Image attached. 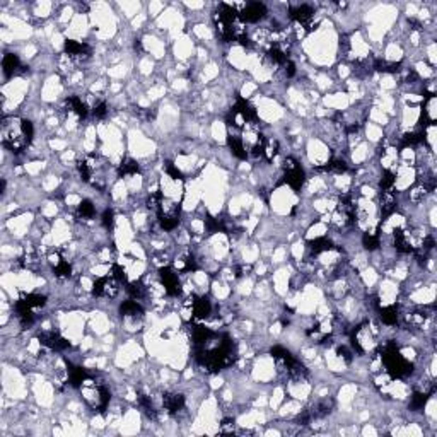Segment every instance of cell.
I'll return each mask as SVG.
<instances>
[{
  "label": "cell",
  "mask_w": 437,
  "mask_h": 437,
  "mask_svg": "<svg viewBox=\"0 0 437 437\" xmlns=\"http://www.w3.org/2000/svg\"><path fill=\"white\" fill-rule=\"evenodd\" d=\"M313 14H314V10L311 9L309 5H295V7H291V9H289V17L302 26H306L307 22L313 21Z\"/></svg>",
  "instance_id": "obj_8"
},
{
  "label": "cell",
  "mask_w": 437,
  "mask_h": 437,
  "mask_svg": "<svg viewBox=\"0 0 437 437\" xmlns=\"http://www.w3.org/2000/svg\"><path fill=\"white\" fill-rule=\"evenodd\" d=\"M362 243H364V248L369 251H374L379 248V229H376V231H367L364 234V238H362Z\"/></svg>",
  "instance_id": "obj_21"
},
{
  "label": "cell",
  "mask_w": 437,
  "mask_h": 437,
  "mask_svg": "<svg viewBox=\"0 0 437 437\" xmlns=\"http://www.w3.org/2000/svg\"><path fill=\"white\" fill-rule=\"evenodd\" d=\"M19 130H21V135L24 137V140L28 144H31L33 137H35V127H33V123L29 120H21L19 123Z\"/></svg>",
  "instance_id": "obj_29"
},
{
  "label": "cell",
  "mask_w": 437,
  "mask_h": 437,
  "mask_svg": "<svg viewBox=\"0 0 437 437\" xmlns=\"http://www.w3.org/2000/svg\"><path fill=\"white\" fill-rule=\"evenodd\" d=\"M38 340L43 347H46V349H50V350L60 352V350H65L70 347L69 340H65L60 333H55V331H41L38 335Z\"/></svg>",
  "instance_id": "obj_2"
},
{
  "label": "cell",
  "mask_w": 437,
  "mask_h": 437,
  "mask_svg": "<svg viewBox=\"0 0 437 437\" xmlns=\"http://www.w3.org/2000/svg\"><path fill=\"white\" fill-rule=\"evenodd\" d=\"M103 225L106 229H111L114 225V212L111 209L105 210V214H103Z\"/></svg>",
  "instance_id": "obj_35"
},
{
  "label": "cell",
  "mask_w": 437,
  "mask_h": 437,
  "mask_svg": "<svg viewBox=\"0 0 437 437\" xmlns=\"http://www.w3.org/2000/svg\"><path fill=\"white\" fill-rule=\"evenodd\" d=\"M266 58L275 65H285L289 60V55L285 53L279 44H273V46H270L268 50H266Z\"/></svg>",
  "instance_id": "obj_16"
},
{
  "label": "cell",
  "mask_w": 437,
  "mask_h": 437,
  "mask_svg": "<svg viewBox=\"0 0 437 437\" xmlns=\"http://www.w3.org/2000/svg\"><path fill=\"white\" fill-rule=\"evenodd\" d=\"M120 313L121 316L125 318H137V316H142L144 309L137 299H128V301H125L123 304L120 306Z\"/></svg>",
  "instance_id": "obj_12"
},
{
  "label": "cell",
  "mask_w": 437,
  "mask_h": 437,
  "mask_svg": "<svg viewBox=\"0 0 437 437\" xmlns=\"http://www.w3.org/2000/svg\"><path fill=\"white\" fill-rule=\"evenodd\" d=\"M193 304V320L195 323H200V321H205L210 318V313H212V304H210L209 297L205 295H200V297H195V301L191 302Z\"/></svg>",
  "instance_id": "obj_6"
},
{
  "label": "cell",
  "mask_w": 437,
  "mask_h": 437,
  "mask_svg": "<svg viewBox=\"0 0 437 437\" xmlns=\"http://www.w3.org/2000/svg\"><path fill=\"white\" fill-rule=\"evenodd\" d=\"M328 171H333V173H345L347 169H349V166H347V162L343 161V159H331V161L327 164Z\"/></svg>",
  "instance_id": "obj_30"
},
{
  "label": "cell",
  "mask_w": 437,
  "mask_h": 437,
  "mask_svg": "<svg viewBox=\"0 0 437 437\" xmlns=\"http://www.w3.org/2000/svg\"><path fill=\"white\" fill-rule=\"evenodd\" d=\"M89 379V374L84 367H80V365H70L69 369V381L70 384H72L73 388H79L82 386L84 383Z\"/></svg>",
  "instance_id": "obj_11"
},
{
  "label": "cell",
  "mask_w": 437,
  "mask_h": 437,
  "mask_svg": "<svg viewBox=\"0 0 437 437\" xmlns=\"http://www.w3.org/2000/svg\"><path fill=\"white\" fill-rule=\"evenodd\" d=\"M96 214V209L94 205H92L91 200H82V202L79 203V207H77V217L79 218H84V220H87V218H92Z\"/></svg>",
  "instance_id": "obj_22"
},
{
  "label": "cell",
  "mask_w": 437,
  "mask_h": 437,
  "mask_svg": "<svg viewBox=\"0 0 437 437\" xmlns=\"http://www.w3.org/2000/svg\"><path fill=\"white\" fill-rule=\"evenodd\" d=\"M277 152H279V142H277V140L266 139L265 147H263V157H265L266 161H272V159L277 155Z\"/></svg>",
  "instance_id": "obj_28"
},
{
  "label": "cell",
  "mask_w": 437,
  "mask_h": 437,
  "mask_svg": "<svg viewBox=\"0 0 437 437\" xmlns=\"http://www.w3.org/2000/svg\"><path fill=\"white\" fill-rule=\"evenodd\" d=\"M304 180H306V175H304V169L301 168V166H297V168L291 169V171H285V176H284V181L289 184V186L292 188V190H301L302 184H304Z\"/></svg>",
  "instance_id": "obj_9"
},
{
  "label": "cell",
  "mask_w": 437,
  "mask_h": 437,
  "mask_svg": "<svg viewBox=\"0 0 437 437\" xmlns=\"http://www.w3.org/2000/svg\"><path fill=\"white\" fill-rule=\"evenodd\" d=\"M53 272H55V277H58V279H69V277L72 275V265L67 260H64V258H60V260L55 263Z\"/></svg>",
  "instance_id": "obj_23"
},
{
  "label": "cell",
  "mask_w": 437,
  "mask_h": 437,
  "mask_svg": "<svg viewBox=\"0 0 437 437\" xmlns=\"http://www.w3.org/2000/svg\"><path fill=\"white\" fill-rule=\"evenodd\" d=\"M336 354H338L340 357H342L345 362H352V352H350L349 349H347L345 345L338 347V349H336Z\"/></svg>",
  "instance_id": "obj_36"
},
{
  "label": "cell",
  "mask_w": 437,
  "mask_h": 437,
  "mask_svg": "<svg viewBox=\"0 0 437 437\" xmlns=\"http://www.w3.org/2000/svg\"><path fill=\"white\" fill-rule=\"evenodd\" d=\"M227 146L231 149V152L236 155L238 159H246L248 157V150L244 147V142L239 135H229L227 137Z\"/></svg>",
  "instance_id": "obj_13"
},
{
  "label": "cell",
  "mask_w": 437,
  "mask_h": 437,
  "mask_svg": "<svg viewBox=\"0 0 437 437\" xmlns=\"http://www.w3.org/2000/svg\"><path fill=\"white\" fill-rule=\"evenodd\" d=\"M111 277H113L118 284H127V273H125L123 266L118 265V263H114V265L111 266Z\"/></svg>",
  "instance_id": "obj_31"
},
{
  "label": "cell",
  "mask_w": 437,
  "mask_h": 437,
  "mask_svg": "<svg viewBox=\"0 0 437 437\" xmlns=\"http://www.w3.org/2000/svg\"><path fill=\"white\" fill-rule=\"evenodd\" d=\"M429 396L431 395H429L427 391H415V393L412 395V400H410V408H412L413 412L422 410L425 406V403H427Z\"/></svg>",
  "instance_id": "obj_24"
},
{
  "label": "cell",
  "mask_w": 437,
  "mask_h": 437,
  "mask_svg": "<svg viewBox=\"0 0 437 437\" xmlns=\"http://www.w3.org/2000/svg\"><path fill=\"white\" fill-rule=\"evenodd\" d=\"M379 318L381 321H383L384 325H390V327H393V325L398 323V307L396 306H386V307H379Z\"/></svg>",
  "instance_id": "obj_17"
},
{
  "label": "cell",
  "mask_w": 437,
  "mask_h": 437,
  "mask_svg": "<svg viewBox=\"0 0 437 437\" xmlns=\"http://www.w3.org/2000/svg\"><path fill=\"white\" fill-rule=\"evenodd\" d=\"M65 53L69 55L72 60H87L91 57V48L89 44L82 41H75V39H67L65 41Z\"/></svg>",
  "instance_id": "obj_5"
},
{
  "label": "cell",
  "mask_w": 437,
  "mask_h": 437,
  "mask_svg": "<svg viewBox=\"0 0 437 437\" xmlns=\"http://www.w3.org/2000/svg\"><path fill=\"white\" fill-rule=\"evenodd\" d=\"M127 292L132 295V299H142L144 295H146V285H144L142 282H128L127 284Z\"/></svg>",
  "instance_id": "obj_26"
},
{
  "label": "cell",
  "mask_w": 437,
  "mask_h": 437,
  "mask_svg": "<svg viewBox=\"0 0 437 437\" xmlns=\"http://www.w3.org/2000/svg\"><path fill=\"white\" fill-rule=\"evenodd\" d=\"M159 277H161V282L164 285V291L168 295H176L181 294V284H180V277L171 266H162L159 268Z\"/></svg>",
  "instance_id": "obj_1"
},
{
  "label": "cell",
  "mask_w": 437,
  "mask_h": 437,
  "mask_svg": "<svg viewBox=\"0 0 437 437\" xmlns=\"http://www.w3.org/2000/svg\"><path fill=\"white\" fill-rule=\"evenodd\" d=\"M166 173H168V176L173 178V180H180V181L183 180V173H181L171 161L166 162Z\"/></svg>",
  "instance_id": "obj_32"
},
{
  "label": "cell",
  "mask_w": 437,
  "mask_h": 437,
  "mask_svg": "<svg viewBox=\"0 0 437 437\" xmlns=\"http://www.w3.org/2000/svg\"><path fill=\"white\" fill-rule=\"evenodd\" d=\"M22 299H24V301L28 302V306L33 307V309H38V307H43L46 304V297L41 294H26L22 295Z\"/></svg>",
  "instance_id": "obj_27"
},
{
  "label": "cell",
  "mask_w": 437,
  "mask_h": 437,
  "mask_svg": "<svg viewBox=\"0 0 437 437\" xmlns=\"http://www.w3.org/2000/svg\"><path fill=\"white\" fill-rule=\"evenodd\" d=\"M106 113H108V106H106L105 101L98 103V105L92 108V114H94L96 118H99V120H101V118H105Z\"/></svg>",
  "instance_id": "obj_33"
},
{
  "label": "cell",
  "mask_w": 437,
  "mask_h": 437,
  "mask_svg": "<svg viewBox=\"0 0 437 437\" xmlns=\"http://www.w3.org/2000/svg\"><path fill=\"white\" fill-rule=\"evenodd\" d=\"M67 108H69V111H72V113H75L79 118H86L89 113L87 105L79 96H70V98L67 99Z\"/></svg>",
  "instance_id": "obj_15"
},
{
  "label": "cell",
  "mask_w": 437,
  "mask_h": 437,
  "mask_svg": "<svg viewBox=\"0 0 437 437\" xmlns=\"http://www.w3.org/2000/svg\"><path fill=\"white\" fill-rule=\"evenodd\" d=\"M220 434H234V420L224 418L220 424Z\"/></svg>",
  "instance_id": "obj_34"
},
{
  "label": "cell",
  "mask_w": 437,
  "mask_h": 437,
  "mask_svg": "<svg viewBox=\"0 0 437 437\" xmlns=\"http://www.w3.org/2000/svg\"><path fill=\"white\" fill-rule=\"evenodd\" d=\"M333 250H336V248H335V244H333V241L328 238H316L309 243V251L313 255H321V253H327V251H333Z\"/></svg>",
  "instance_id": "obj_14"
},
{
  "label": "cell",
  "mask_w": 437,
  "mask_h": 437,
  "mask_svg": "<svg viewBox=\"0 0 437 437\" xmlns=\"http://www.w3.org/2000/svg\"><path fill=\"white\" fill-rule=\"evenodd\" d=\"M19 65H21V62H19V57H17V55H14V53H5V55H3L2 69H3V73H5L7 77L12 75V73L19 69Z\"/></svg>",
  "instance_id": "obj_19"
},
{
  "label": "cell",
  "mask_w": 437,
  "mask_h": 437,
  "mask_svg": "<svg viewBox=\"0 0 437 437\" xmlns=\"http://www.w3.org/2000/svg\"><path fill=\"white\" fill-rule=\"evenodd\" d=\"M297 166H299V164H297V161H295L294 157H287V159H285V161H284V169H285V171H291V169L297 168Z\"/></svg>",
  "instance_id": "obj_38"
},
{
  "label": "cell",
  "mask_w": 437,
  "mask_h": 437,
  "mask_svg": "<svg viewBox=\"0 0 437 437\" xmlns=\"http://www.w3.org/2000/svg\"><path fill=\"white\" fill-rule=\"evenodd\" d=\"M162 406L168 413L175 415L184 406V396L180 393H164L162 396Z\"/></svg>",
  "instance_id": "obj_7"
},
{
  "label": "cell",
  "mask_w": 437,
  "mask_h": 437,
  "mask_svg": "<svg viewBox=\"0 0 437 437\" xmlns=\"http://www.w3.org/2000/svg\"><path fill=\"white\" fill-rule=\"evenodd\" d=\"M395 173L390 171V169H384L383 171V176H381V181H379V186H381V191H391L395 186Z\"/></svg>",
  "instance_id": "obj_25"
},
{
  "label": "cell",
  "mask_w": 437,
  "mask_h": 437,
  "mask_svg": "<svg viewBox=\"0 0 437 437\" xmlns=\"http://www.w3.org/2000/svg\"><path fill=\"white\" fill-rule=\"evenodd\" d=\"M139 162L133 161V159H125L120 166H118V176L123 178V176H133L139 173Z\"/></svg>",
  "instance_id": "obj_20"
},
{
  "label": "cell",
  "mask_w": 437,
  "mask_h": 437,
  "mask_svg": "<svg viewBox=\"0 0 437 437\" xmlns=\"http://www.w3.org/2000/svg\"><path fill=\"white\" fill-rule=\"evenodd\" d=\"M379 209L383 217H390L396 212V198L391 191H383V193H381Z\"/></svg>",
  "instance_id": "obj_10"
},
{
  "label": "cell",
  "mask_w": 437,
  "mask_h": 437,
  "mask_svg": "<svg viewBox=\"0 0 437 437\" xmlns=\"http://www.w3.org/2000/svg\"><path fill=\"white\" fill-rule=\"evenodd\" d=\"M251 270L250 265H241V266H236V277H243V275H248V272Z\"/></svg>",
  "instance_id": "obj_39"
},
{
  "label": "cell",
  "mask_w": 437,
  "mask_h": 437,
  "mask_svg": "<svg viewBox=\"0 0 437 437\" xmlns=\"http://www.w3.org/2000/svg\"><path fill=\"white\" fill-rule=\"evenodd\" d=\"M284 69H285V75H287V77H294L295 75V64L291 60V58H289L287 64L284 65Z\"/></svg>",
  "instance_id": "obj_37"
},
{
  "label": "cell",
  "mask_w": 437,
  "mask_h": 437,
  "mask_svg": "<svg viewBox=\"0 0 437 437\" xmlns=\"http://www.w3.org/2000/svg\"><path fill=\"white\" fill-rule=\"evenodd\" d=\"M116 280L111 277H101L94 282V287H92V294L96 297H114L118 294V287H116Z\"/></svg>",
  "instance_id": "obj_3"
},
{
  "label": "cell",
  "mask_w": 437,
  "mask_h": 437,
  "mask_svg": "<svg viewBox=\"0 0 437 437\" xmlns=\"http://www.w3.org/2000/svg\"><path fill=\"white\" fill-rule=\"evenodd\" d=\"M266 16V7L265 3L253 2L244 5V9L239 12V21L241 22H258Z\"/></svg>",
  "instance_id": "obj_4"
},
{
  "label": "cell",
  "mask_w": 437,
  "mask_h": 437,
  "mask_svg": "<svg viewBox=\"0 0 437 437\" xmlns=\"http://www.w3.org/2000/svg\"><path fill=\"white\" fill-rule=\"evenodd\" d=\"M372 69L381 73H398L401 70V64H395V62H386L383 58H376L372 64Z\"/></svg>",
  "instance_id": "obj_18"
}]
</instances>
